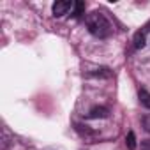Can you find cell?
<instances>
[{
	"instance_id": "cell-1",
	"label": "cell",
	"mask_w": 150,
	"mask_h": 150,
	"mask_svg": "<svg viewBox=\"0 0 150 150\" xmlns=\"http://www.w3.org/2000/svg\"><path fill=\"white\" fill-rule=\"evenodd\" d=\"M85 25H87L88 32L92 35L99 37V39H104V37H108L113 32V27L108 21V18L103 13H99V11H94V13L87 14L85 16Z\"/></svg>"
},
{
	"instance_id": "cell-6",
	"label": "cell",
	"mask_w": 150,
	"mask_h": 150,
	"mask_svg": "<svg viewBox=\"0 0 150 150\" xmlns=\"http://www.w3.org/2000/svg\"><path fill=\"white\" fill-rule=\"evenodd\" d=\"M83 11H85V4H83V2H76V6H74V11H72V14L76 16V18H80V16L83 14Z\"/></svg>"
},
{
	"instance_id": "cell-7",
	"label": "cell",
	"mask_w": 150,
	"mask_h": 150,
	"mask_svg": "<svg viewBox=\"0 0 150 150\" xmlns=\"http://www.w3.org/2000/svg\"><path fill=\"white\" fill-rule=\"evenodd\" d=\"M145 44V34L143 32H138L136 34V39H134V48H143Z\"/></svg>"
},
{
	"instance_id": "cell-4",
	"label": "cell",
	"mask_w": 150,
	"mask_h": 150,
	"mask_svg": "<svg viewBox=\"0 0 150 150\" xmlns=\"http://www.w3.org/2000/svg\"><path fill=\"white\" fill-rule=\"evenodd\" d=\"M139 103H141L145 108L150 110V94H148L146 90H139Z\"/></svg>"
},
{
	"instance_id": "cell-3",
	"label": "cell",
	"mask_w": 150,
	"mask_h": 150,
	"mask_svg": "<svg viewBox=\"0 0 150 150\" xmlns=\"http://www.w3.org/2000/svg\"><path fill=\"white\" fill-rule=\"evenodd\" d=\"M108 115H110V110L104 108V106H96V108H92L88 111V117L90 118H106Z\"/></svg>"
},
{
	"instance_id": "cell-5",
	"label": "cell",
	"mask_w": 150,
	"mask_h": 150,
	"mask_svg": "<svg viewBox=\"0 0 150 150\" xmlns=\"http://www.w3.org/2000/svg\"><path fill=\"white\" fill-rule=\"evenodd\" d=\"M125 145H127L129 150H134V148H136V136H134L132 131L127 134V138H125Z\"/></svg>"
},
{
	"instance_id": "cell-2",
	"label": "cell",
	"mask_w": 150,
	"mask_h": 150,
	"mask_svg": "<svg viewBox=\"0 0 150 150\" xmlns=\"http://www.w3.org/2000/svg\"><path fill=\"white\" fill-rule=\"evenodd\" d=\"M74 6H76V2H72V0H58L53 4V16L60 18L64 14H69L74 11Z\"/></svg>"
},
{
	"instance_id": "cell-8",
	"label": "cell",
	"mask_w": 150,
	"mask_h": 150,
	"mask_svg": "<svg viewBox=\"0 0 150 150\" xmlns=\"http://www.w3.org/2000/svg\"><path fill=\"white\" fill-rule=\"evenodd\" d=\"M143 125H145V129L150 132V115H146V117L143 118Z\"/></svg>"
}]
</instances>
